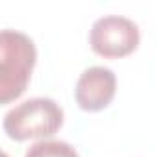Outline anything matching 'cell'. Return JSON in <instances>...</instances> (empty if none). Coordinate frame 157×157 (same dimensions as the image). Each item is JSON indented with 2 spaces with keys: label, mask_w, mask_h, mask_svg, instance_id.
<instances>
[{
  "label": "cell",
  "mask_w": 157,
  "mask_h": 157,
  "mask_svg": "<svg viewBox=\"0 0 157 157\" xmlns=\"http://www.w3.org/2000/svg\"><path fill=\"white\" fill-rule=\"evenodd\" d=\"M37 63V48L33 41L17 30H2L0 33V104L21 98L32 80Z\"/></svg>",
  "instance_id": "1"
},
{
  "label": "cell",
  "mask_w": 157,
  "mask_h": 157,
  "mask_svg": "<svg viewBox=\"0 0 157 157\" xmlns=\"http://www.w3.org/2000/svg\"><path fill=\"white\" fill-rule=\"evenodd\" d=\"M65 120L61 105L52 98H30L10 109L4 117V131L11 140L24 142L30 139L46 140L56 135Z\"/></svg>",
  "instance_id": "2"
},
{
  "label": "cell",
  "mask_w": 157,
  "mask_h": 157,
  "mask_svg": "<svg viewBox=\"0 0 157 157\" xmlns=\"http://www.w3.org/2000/svg\"><path fill=\"white\" fill-rule=\"evenodd\" d=\"M140 32L139 26L120 15H107L98 19L89 33V44L94 54L105 59L126 57L139 48Z\"/></svg>",
  "instance_id": "3"
},
{
  "label": "cell",
  "mask_w": 157,
  "mask_h": 157,
  "mask_svg": "<svg viewBox=\"0 0 157 157\" xmlns=\"http://www.w3.org/2000/svg\"><path fill=\"white\" fill-rule=\"evenodd\" d=\"M117 94V76L107 67H89L82 72L74 87V98L80 109L96 113L105 109Z\"/></svg>",
  "instance_id": "4"
},
{
  "label": "cell",
  "mask_w": 157,
  "mask_h": 157,
  "mask_svg": "<svg viewBox=\"0 0 157 157\" xmlns=\"http://www.w3.org/2000/svg\"><path fill=\"white\" fill-rule=\"evenodd\" d=\"M24 157H80V153L76 151V148L65 140H39L32 144Z\"/></svg>",
  "instance_id": "5"
}]
</instances>
